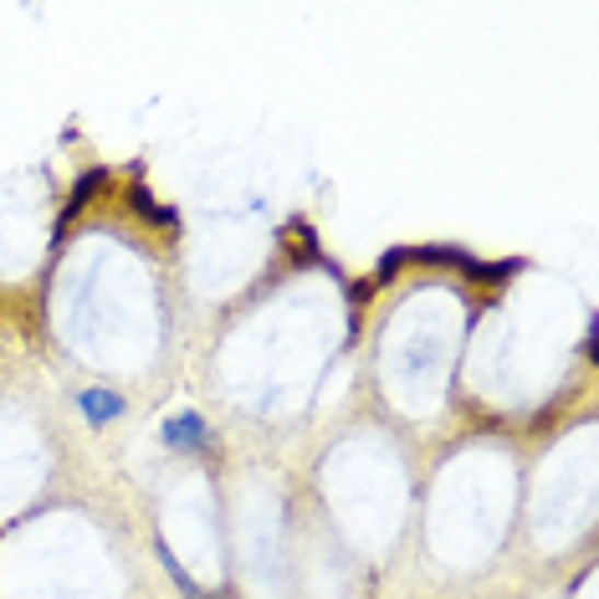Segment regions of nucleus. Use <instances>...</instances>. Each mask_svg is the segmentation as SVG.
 Wrapping results in <instances>:
<instances>
[{"label": "nucleus", "mask_w": 599, "mask_h": 599, "mask_svg": "<svg viewBox=\"0 0 599 599\" xmlns=\"http://www.w3.org/2000/svg\"><path fill=\"white\" fill-rule=\"evenodd\" d=\"M159 441L170 446V451H210V426H206V415H195V411L170 415V421L159 426Z\"/></svg>", "instance_id": "f257e3e1"}, {"label": "nucleus", "mask_w": 599, "mask_h": 599, "mask_svg": "<svg viewBox=\"0 0 599 599\" xmlns=\"http://www.w3.org/2000/svg\"><path fill=\"white\" fill-rule=\"evenodd\" d=\"M78 411L88 426H108V421H118L124 415V394H113V390H82L78 394Z\"/></svg>", "instance_id": "f03ea898"}, {"label": "nucleus", "mask_w": 599, "mask_h": 599, "mask_svg": "<svg viewBox=\"0 0 599 599\" xmlns=\"http://www.w3.org/2000/svg\"><path fill=\"white\" fill-rule=\"evenodd\" d=\"M103 185H108V170H88V174H82L78 189H72V200H67V210H62V221H57V231H62V226L72 221V216H78V210L88 206V200H93V195H97Z\"/></svg>", "instance_id": "7ed1b4c3"}, {"label": "nucleus", "mask_w": 599, "mask_h": 599, "mask_svg": "<svg viewBox=\"0 0 599 599\" xmlns=\"http://www.w3.org/2000/svg\"><path fill=\"white\" fill-rule=\"evenodd\" d=\"M159 558H164V568H170V579L180 584V595H185V599H210L206 589H200V584H195V579L185 574V568H180V558H174V553L164 549V543H159Z\"/></svg>", "instance_id": "20e7f679"}, {"label": "nucleus", "mask_w": 599, "mask_h": 599, "mask_svg": "<svg viewBox=\"0 0 599 599\" xmlns=\"http://www.w3.org/2000/svg\"><path fill=\"white\" fill-rule=\"evenodd\" d=\"M128 200H134V210H139L143 221H159V226H174V210H164V206H154V200H149V189H143V185H134V189H128Z\"/></svg>", "instance_id": "39448f33"}, {"label": "nucleus", "mask_w": 599, "mask_h": 599, "mask_svg": "<svg viewBox=\"0 0 599 599\" xmlns=\"http://www.w3.org/2000/svg\"><path fill=\"white\" fill-rule=\"evenodd\" d=\"M405 256H411V252H384V256H379L375 283H390V277H394V267H405Z\"/></svg>", "instance_id": "423d86ee"}]
</instances>
